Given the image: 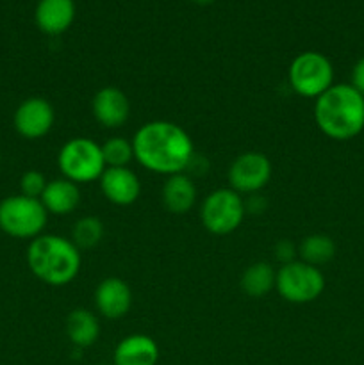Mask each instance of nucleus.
Instances as JSON below:
<instances>
[{"label":"nucleus","mask_w":364,"mask_h":365,"mask_svg":"<svg viewBox=\"0 0 364 365\" xmlns=\"http://www.w3.org/2000/svg\"><path fill=\"white\" fill-rule=\"evenodd\" d=\"M39 200L49 214L66 216V214L74 212L81 203V189H79V184L68 180V178H56L46 184Z\"/></svg>","instance_id":"obj_17"},{"label":"nucleus","mask_w":364,"mask_h":365,"mask_svg":"<svg viewBox=\"0 0 364 365\" xmlns=\"http://www.w3.org/2000/svg\"><path fill=\"white\" fill-rule=\"evenodd\" d=\"M49 212L41 200L24 195L7 196L0 202V230L14 239H36L45 230Z\"/></svg>","instance_id":"obj_5"},{"label":"nucleus","mask_w":364,"mask_h":365,"mask_svg":"<svg viewBox=\"0 0 364 365\" xmlns=\"http://www.w3.org/2000/svg\"><path fill=\"white\" fill-rule=\"evenodd\" d=\"M56 110L49 100L31 96L16 107L13 116L14 130L25 139H41L52 130Z\"/></svg>","instance_id":"obj_10"},{"label":"nucleus","mask_w":364,"mask_h":365,"mask_svg":"<svg viewBox=\"0 0 364 365\" xmlns=\"http://www.w3.org/2000/svg\"><path fill=\"white\" fill-rule=\"evenodd\" d=\"M195 4H200V6H207V4H213L214 0H193Z\"/></svg>","instance_id":"obj_26"},{"label":"nucleus","mask_w":364,"mask_h":365,"mask_svg":"<svg viewBox=\"0 0 364 365\" xmlns=\"http://www.w3.org/2000/svg\"><path fill=\"white\" fill-rule=\"evenodd\" d=\"M246 214V203L239 192L221 187L206 196L200 207L203 228L214 235H228L241 227Z\"/></svg>","instance_id":"obj_8"},{"label":"nucleus","mask_w":364,"mask_h":365,"mask_svg":"<svg viewBox=\"0 0 364 365\" xmlns=\"http://www.w3.org/2000/svg\"><path fill=\"white\" fill-rule=\"evenodd\" d=\"M103 239V223L95 216H84L75 221L71 241L79 250H91Z\"/></svg>","instance_id":"obj_21"},{"label":"nucleus","mask_w":364,"mask_h":365,"mask_svg":"<svg viewBox=\"0 0 364 365\" xmlns=\"http://www.w3.org/2000/svg\"><path fill=\"white\" fill-rule=\"evenodd\" d=\"M300 260L310 264L314 267H320L328 264L335 255V242L334 239L325 234L307 235L298 246Z\"/></svg>","instance_id":"obj_20"},{"label":"nucleus","mask_w":364,"mask_h":365,"mask_svg":"<svg viewBox=\"0 0 364 365\" xmlns=\"http://www.w3.org/2000/svg\"><path fill=\"white\" fill-rule=\"evenodd\" d=\"M134 159L145 170L171 177L184 173L195 157L191 138L181 125L166 120L148 121L132 138Z\"/></svg>","instance_id":"obj_1"},{"label":"nucleus","mask_w":364,"mask_h":365,"mask_svg":"<svg viewBox=\"0 0 364 365\" xmlns=\"http://www.w3.org/2000/svg\"><path fill=\"white\" fill-rule=\"evenodd\" d=\"M25 259L31 273L52 287H64L74 282L82 264L81 250L74 241L52 234H41L32 239Z\"/></svg>","instance_id":"obj_3"},{"label":"nucleus","mask_w":364,"mask_h":365,"mask_svg":"<svg viewBox=\"0 0 364 365\" xmlns=\"http://www.w3.org/2000/svg\"><path fill=\"white\" fill-rule=\"evenodd\" d=\"M36 25L49 36H59L71 27L75 20L74 0H39L34 11Z\"/></svg>","instance_id":"obj_15"},{"label":"nucleus","mask_w":364,"mask_h":365,"mask_svg":"<svg viewBox=\"0 0 364 365\" xmlns=\"http://www.w3.org/2000/svg\"><path fill=\"white\" fill-rule=\"evenodd\" d=\"M95 120L106 128H118L131 116V103L127 95L114 86L98 89L91 100Z\"/></svg>","instance_id":"obj_12"},{"label":"nucleus","mask_w":364,"mask_h":365,"mask_svg":"<svg viewBox=\"0 0 364 365\" xmlns=\"http://www.w3.org/2000/svg\"><path fill=\"white\" fill-rule=\"evenodd\" d=\"M277 271L268 262H253L243 271L241 289L250 298H263L275 289Z\"/></svg>","instance_id":"obj_19"},{"label":"nucleus","mask_w":364,"mask_h":365,"mask_svg":"<svg viewBox=\"0 0 364 365\" xmlns=\"http://www.w3.org/2000/svg\"><path fill=\"white\" fill-rule=\"evenodd\" d=\"M275 289L282 299L295 305H305L314 302L325 291V277L320 267H314L303 260L282 264L277 271Z\"/></svg>","instance_id":"obj_7"},{"label":"nucleus","mask_w":364,"mask_h":365,"mask_svg":"<svg viewBox=\"0 0 364 365\" xmlns=\"http://www.w3.org/2000/svg\"><path fill=\"white\" fill-rule=\"evenodd\" d=\"M46 184H49V180H46L43 173H39L36 170L25 171L20 178V195L39 200L43 191H45Z\"/></svg>","instance_id":"obj_23"},{"label":"nucleus","mask_w":364,"mask_h":365,"mask_svg":"<svg viewBox=\"0 0 364 365\" xmlns=\"http://www.w3.org/2000/svg\"><path fill=\"white\" fill-rule=\"evenodd\" d=\"M288 81L296 95L316 100L334 86V66L325 53L307 50L291 61Z\"/></svg>","instance_id":"obj_6"},{"label":"nucleus","mask_w":364,"mask_h":365,"mask_svg":"<svg viewBox=\"0 0 364 365\" xmlns=\"http://www.w3.org/2000/svg\"><path fill=\"white\" fill-rule=\"evenodd\" d=\"M350 84L364 96V57H360V59L353 64L352 82H350Z\"/></svg>","instance_id":"obj_25"},{"label":"nucleus","mask_w":364,"mask_h":365,"mask_svg":"<svg viewBox=\"0 0 364 365\" xmlns=\"http://www.w3.org/2000/svg\"><path fill=\"white\" fill-rule=\"evenodd\" d=\"M98 182L102 195L113 205L128 207L138 202L139 195H141V180L127 166L106 168Z\"/></svg>","instance_id":"obj_11"},{"label":"nucleus","mask_w":364,"mask_h":365,"mask_svg":"<svg viewBox=\"0 0 364 365\" xmlns=\"http://www.w3.org/2000/svg\"><path fill=\"white\" fill-rule=\"evenodd\" d=\"M228 184L239 195H256L271 178V163L264 153L245 152L232 160L228 168Z\"/></svg>","instance_id":"obj_9"},{"label":"nucleus","mask_w":364,"mask_h":365,"mask_svg":"<svg viewBox=\"0 0 364 365\" xmlns=\"http://www.w3.org/2000/svg\"><path fill=\"white\" fill-rule=\"evenodd\" d=\"M0 164H2V160H0Z\"/></svg>","instance_id":"obj_28"},{"label":"nucleus","mask_w":364,"mask_h":365,"mask_svg":"<svg viewBox=\"0 0 364 365\" xmlns=\"http://www.w3.org/2000/svg\"><path fill=\"white\" fill-rule=\"evenodd\" d=\"M296 253H298V248H296L289 239H282V241H278L277 246H275V257H277V260H280L282 264L296 260Z\"/></svg>","instance_id":"obj_24"},{"label":"nucleus","mask_w":364,"mask_h":365,"mask_svg":"<svg viewBox=\"0 0 364 365\" xmlns=\"http://www.w3.org/2000/svg\"><path fill=\"white\" fill-rule=\"evenodd\" d=\"M314 121L334 141L357 138L364 130V96L352 84H334L314 102Z\"/></svg>","instance_id":"obj_2"},{"label":"nucleus","mask_w":364,"mask_h":365,"mask_svg":"<svg viewBox=\"0 0 364 365\" xmlns=\"http://www.w3.org/2000/svg\"><path fill=\"white\" fill-rule=\"evenodd\" d=\"M159 346L150 335L132 334L121 339L113 353V365H157Z\"/></svg>","instance_id":"obj_14"},{"label":"nucleus","mask_w":364,"mask_h":365,"mask_svg":"<svg viewBox=\"0 0 364 365\" xmlns=\"http://www.w3.org/2000/svg\"><path fill=\"white\" fill-rule=\"evenodd\" d=\"M61 175L75 184H88L102 177L106 171L102 145L89 138H74L61 146L57 153Z\"/></svg>","instance_id":"obj_4"},{"label":"nucleus","mask_w":364,"mask_h":365,"mask_svg":"<svg viewBox=\"0 0 364 365\" xmlns=\"http://www.w3.org/2000/svg\"><path fill=\"white\" fill-rule=\"evenodd\" d=\"M98 365H113V364H98Z\"/></svg>","instance_id":"obj_27"},{"label":"nucleus","mask_w":364,"mask_h":365,"mask_svg":"<svg viewBox=\"0 0 364 365\" xmlns=\"http://www.w3.org/2000/svg\"><path fill=\"white\" fill-rule=\"evenodd\" d=\"M132 305V291L125 280L107 277L95 291V307L106 319H121L127 316Z\"/></svg>","instance_id":"obj_13"},{"label":"nucleus","mask_w":364,"mask_h":365,"mask_svg":"<svg viewBox=\"0 0 364 365\" xmlns=\"http://www.w3.org/2000/svg\"><path fill=\"white\" fill-rule=\"evenodd\" d=\"M102 153L107 168H125L134 159V146L128 139L114 135L103 143Z\"/></svg>","instance_id":"obj_22"},{"label":"nucleus","mask_w":364,"mask_h":365,"mask_svg":"<svg viewBox=\"0 0 364 365\" xmlns=\"http://www.w3.org/2000/svg\"><path fill=\"white\" fill-rule=\"evenodd\" d=\"M66 335L77 349L91 348L100 335L98 317L86 309H75L66 317Z\"/></svg>","instance_id":"obj_18"},{"label":"nucleus","mask_w":364,"mask_h":365,"mask_svg":"<svg viewBox=\"0 0 364 365\" xmlns=\"http://www.w3.org/2000/svg\"><path fill=\"white\" fill-rule=\"evenodd\" d=\"M196 196H198V189L193 178L186 173L168 177L161 191L164 209L171 214H188L195 207Z\"/></svg>","instance_id":"obj_16"}]
</instances>
